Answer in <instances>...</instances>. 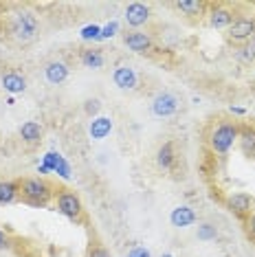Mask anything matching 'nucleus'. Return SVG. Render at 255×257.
<instances>
[{"label":"nucleus","mask_w":255,"mask_h":257,"mask_svg":"<svg viewBox=\"0 0 255 257\" xmlns=\"http://www.w3.org/2000/svg\"><path fill=\"white\" fill-rule=\"evenodd\" d=\"M38 16L31 9H18L9 18V36L20 44H27L38 36Z\"/></svg>","instance_id":"f257e3e1"},{"label":"nucleus","mask_w":255,"mask_h":257,"mask_svg":"<svg viewBox=\"0 0 255 257\" xmlns=\"http://www.w3.org/2000/svg\"><path fill=\"white\" fill-rule=\"evenodd\" d=\"M20 198L31 207H46L53 198V185L46 178H22L20 180Z\"/></svg>","instance_id":"f03ea898"},{"label":"nucleus","mask_w":255,"mask_h":257,"mask_svg":"<svg viewBox=\"0 0 255 257\" xmlns=\"http://www.w3.org/2000/svg\"><path fill=\"white\" fill-rule=\"evenodd\" d=\"M237 139H240V127L233 121H220V123L213 125L209 134V148L213 154L222 156L237 143Z\"/></svg>","instance_id":"7ed1b4c3"},{"label":"nucleus","mask_w":255,"mask_h":257,"mask_svg":"<svg viewBox=\"0 0 255 257\" xmlns=\"http://www.w3.org/2000/svg\"><path fill=\"white\" fill-rule=\"evenodd\" d=\"M227 40L233 44H246L255 40V18H235L233 25L227 29Z\"/></svg>","instance_id":"20e7f679"},{"label":"nucleus","mask_w":255,"mask_h":257,"mask_svg":"<svg viewBox=\"0 0 255 257\" xmlns=\"http://www.w3.org/2000/svg\"><path fill=\"white\" fill-rule=\"evenodd\" d=\"M57 211L71 220H77L82 215V200H79V196L75 191L60 189L57 191Z\"/></svg>","instance_id":"39448f33"},{"label":"nucleus","mask_w":255,"mask_h":257,"mask_svg":"<svg viewBox=\"0 0 255 257\" xmlns=\"http://www.w3.org/2000/svg\"><path fill=\"white\" fill-rule=\"evenodd\" d=\"M150 16H152V11H150V5L146 3H130L123 11V20L132 31H139L143 25H148Z\"/></svg>","instance_id":"423d86ee"},{"label":"nucleus","mask_w":255,"mask_h":257,"mask_svg":"<svg viewBox=\"0 0 255 257\" xmlns=\"http://www.w3.org/2000/svg\"><path fill=\"white\" fill-rule=\"evenodd\" d=\"M178 106H181L178 97L174 95V92H167V90L165 92H159V95L152 99V112H154V116H161V119L176 114Z\"/></svg>","instance_id":"0eeeda50"},{"label":"nucleus","mask_w":255,"mask_h":257,"mask_svg":"<svg viewBox=\"0 0 255 257\" xmlns=\"http://www.w3.org/2000/svg\"><path fill=\"white\" fill-rule=\"evenodd\" d=\"M227 209L233 215H237V218L246 220L248 215H251L253 211V198L244 194V191H237V194H231L227 198Z\"/></svg>","instance_id":"6e6552de"},{"label":"nucleus","mask_w":255,"mask_h":257,"mask_svg":"<svg viewBox=\"0 0 255 257\" xmlns=\"http://www.w3.org/2000/svg\"><path fill=\"white\" fill-rule=\"evenodd\" d=\"M233 20H235L233 11L224 7V5H213L211 11L207 14V22H209L211 29H229L233 25Z\"/></svg>","instance_id":"1a4fd4ad"},{"label":"nucleus","mask_w":255,"mask_h":257,"mask_svg":"<svg viewBox=\"0 0 255 257\" xmlns=\"http://www.w3.org/2000/svg\"><path fill=\"white\" fill-rule=\"evenodd\" d=\"M112 81H114V86L121 88V90H135L139 86V77H137L135 68L128 66V64H121V66L114 68Z\"/></svg>","instance_id":"9d476101"},{"label":"nucleus","mask_w":255,"mask_h":257,"mask_svg":"<svg viewBox=\"0 0 255 257\" xmlns=\"http://www.w3.org/2000/svg\"><path fill=\"white\" fill-rule=\"evenodd\" d=\"M123 44L135 53H150L152 51V38L146 31H128L123 36Z\"/></svg>","instance_id":"9b49d317"},{"label":"nucleus","mask_w":255,"mask_h":257,"mask_svg":"<svg viewBox=\"0 0 255 257\" xmlns=\"http://www.w3.org/2000/svg\"><path fill=\"white\" fill-rule=\"evenodd\" d=\"M196 220H198V215H196V211L191 207H187V204H181V207L172 209V213H170V222L174 229H187V226L196 224Z\"/></svg>","instance_id":"f8f14e48"},{"label":"nucleus","mask_w":255,"mask_h":257,"mask_svg":"<svg viewBox=\"0 0 255 257\" xmlns=\"http://www.w3.org/2000/svg\"><path fill=\"white\" fill-rule=\"evenodd\" d=\"M44 77L51 86H60L68 79V64L62 60H53L44 66Z\"/></svg>","instance_id":"ddd939ff"},{"label":"nucleus","mask_w":255,"mask_h":257,"mask_svg":"<svg viewBox=\"0 0 255 257\" xmlns=\"http://www.w3.org/2000/svg\"><path fill=\"white\" fill-rule=\"evenodd\" d=\"M0 86H3L5 92H9V95L14 97V95H20V92L27 90V79H25V75H20L16 71H7L0 77Z\"/></svg>","instance_id":"4468645a"},{"label":"nucleus","mask_w":255,"mask_h":257,"mask_svg":"<svg viewBox=\"0 0 255 257\" xmlns=\"http://www.w3.org/2000/svg\"><path fill=\"white\" fill-rule=\"evenodd\" d=\"M42 165L46 167V172H57L62 178H71V165H68V163L64 161V156L57 154V152H49V154L44 156Z\"/></svg>","instance_id":"2eb2a0df"},{"label":"nucleus","mask_w":255,"mask_h":257,"mask_svg":"<svg viewBox=\"0 0 255 257\" xmlns=\"http://www.w3.org/2000/svg\"><path fill=\"white\" fill-rule=\"evenodd\" d=\"M112 132V119L110 116H95L88 125V134L92 141H103Z\"/></svg>","instance_id":"dca6fc26"},{"label":"nucleus","mask_w":255,"mask_h":257,"mask_svg":"<svg viewBox=\"0 0 255 257\" xmlns=\"http://www.w3.org/2000/svg\"><path fill=\"white\" fill-rule=\"evenodd\" d=\"M207 7L209 5L202 3V0H178L176 3V9L187 16V18H200V16H205Z\"/></svg>","instance_id":"f3484780"},{"label":"nucleus","mask_w":255,"mask_h":257,"mask_svg":"<svg viewBox=\"0 0 255 257\" xmlns=\"http://www.w3.org/2000/svg\"><path fill=\"white\" fill-rule=\"evenodd\" d=\"M20 139L25 141L27 145H36L40 143V139H42V125L38 123V121H25V123L20 125Z\"/></svg>","instance_id":"a211bd4d"},{"label":"nucleus","mask_w":255,"mask_h":257,"mask_svg":"<svg viewBox=\"0 0 255 257\" xmlns=\"http://www.w3.org/2000/svg\"><path fill=\"white\" fill-rule=\"evenodd\" d=\"M79 62H82L84 68H90V71H99L103 66V53L99 49H84L82 53H79Z\"/></svg>","instance_id":"6ab92c4d"},{"label":"nucleus","mask_w":255,"mask_h":257,"mask_svg":"<svg viewBox=\"0 0 255 257\" xmlns=\"http://www.w3.org/2000/svg\"><path fill=\"white\" fill-rule=\"evenodd\" d=\"M20 198V185L16 180H0V204H11Z\"/></svg>","instance_id":"aec40b11"},{"label":"nucleus","mask_w":255,"mask_h":257,"mask_svg":"<svg viewBox=\"0 0 255 257\" xmlns=\"http://www.w3.org/2000/svg\"><path fill=\"white\" fill-rule=\"evenodd\" d=\"M174 161H176V154H174V145L167 141L159 148L156 152V163H159L161 169H172L174 167Z\"/></svg>","instance_id":"412c9836"},{"label":"nucleus","mask_w":255,"mask_h":257,"mask_svg":"<svg viewBox=\"0 0 255 257\" xmlns=\"http://www.w3.org/2000/svg\"><path fill=\"white\" fill-rule=\"evenodd\" d=\"M237 141H240V148L246 156H255V130L253 127H242Z\"/></svg>","instance_id":"4be33fe9"},{"label":"nucleus","mask_w":255,"mask_h":257,"mask_svg":"<svg viewBox=\"0 0 255 257\" xmlns=\"http://www.w3.org/2000/svg\"><path fill=\"white\" fill-rule=\"evenodd\" d=\"M235 57L242 64H251L255 60V40H251V42H246L244 46H242V49L235 53Z\"/></svg>","instance_id":"5701e85b"},{"label":"nucleus","mask_w":255,"mask_h":257,"mask_svg":"<svg viewBox=\"0 0 255 257\" xmlns=\"http://www.w3.org/2000/svg\"><path fill=\"white\" fill-rule=\"evenodd\" d=\"M216 235H218L216 226L209 224V222H202L198 226V239H202V242H211V239H216Z\"/></svg>","instance_id":"b1692460"},{"label":"nucleus","mask_w":255,"mask_h":257,"mask_svg":"<svg viewBox=\"0 0 255 257\" xmlns=\"http://www.w3.org/2000/svg\"><path fill=\"white\" fill-rule=\"evenodd\" d=\"M79 36H82V40H99L101 27L99 25H88V27H84L82 31H79Z\"/></svg>","instance_id":"393cba45"},{"label":"nucleus","mask_w":255,"mask_h":257,"mask_svg":"<svg viewBox=\"0 0 255 257\" xmlns=\"http://www.w3.org/2000/svg\"><path fill=\"white\" fill-rule=\"evenodd\" d=\"M119 33V22L117 20H110L106 27H101V36L99 40H108V38H114Z\"/></svg>","instance_id":"a878e982"},{"label":"nucleus","mask_w":255,"mask_h":257,"mask_svg":"<svg viewBox=\"0 0 255 257\" xmlns=\"http://www.w3.org/2000/svg\"><path fill=\"white\" fill-rule=\"evenodd\" d=\"M99 108H101V101H99V99H88V101H86V106H84L86 114L92 116V119H95V114L99 112Z\"/></svg>","instance_id":"bb28decb"},{"label":"nucleus","mask_w":255,"mask_h":257,"mask_svg":"<svg viewBox=\"0 0 255 257\" xmlns=\"http://www.w3.org/2000/svg\"><path fill=\"white\" fill-rule=\"evenodd\" d=\"M86 257H110V253L101 246V244H90L88 255H86Z\"/></svg>","instance_id":"cd10ccee"},{"label":"nucleus","mask_w":255,"mask_h":257,"mask_svg":"<svg viewBox=\"0 0 255 257\" xmlns=\"http://www.w3.org/2000/svg\"><path fill=\"white\" fill-rule=\"evenodd\" d=\"M128 257H152V253L146 246H135L128 250Z\"/></svg>","instance_id":"c85d7f7f"},{"label":"nucleus","mask_w":255,"mask_h":257,"mask_svg":"<svg viewBox=\"0 0 255 257\" xmlns=\"http://www.w3.org/2000/svg\"><path fill=\"white\" fill-rule=\"evenodd\" d=\"M244 226H246V233H248V235L255 239V213H251V215H248V218L244 220Z\"/></svg>","instance_id":"c756f323"},{"label":"nucleus","mask_w":255,"mask_h":257,"mask_svg":"<svg viewBox=\"0 0 255 257\" xmlns=\"http://www.w3.org/2000/svg\"><path fill=\"white\" fill-rule=\"evenodd\" d=\"M5 248H9V235L0 229V250H5Z\"/></svg>","instance_id":"7c9ffc66"},{"label":"nucleus","mask_w":255,"mask_h":257,"mask_svg":"<svg viewBox=\"0 0 255 257\" xmlns=\"http://www.w3.org/2000/svg\"><path fill=\"white\" fill-rule=\"evenodd\" d=\"M161 257H174L172 253H163V255H161Z\"/></svg>","instance_id":"2f4dec72"}]
</instances>
